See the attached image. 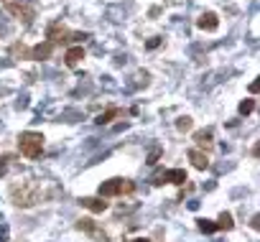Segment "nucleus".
I'll list each match as a JSON object with an SVG mask.
<instances>
[{
	"label": "nucleus",
	"mask_w": 260,
	"mask_h": 242,
	"mask_svg": "<svg viewBox=\"0 0 260 242\" xmlns=\"http://www.w3.org/2000/svg\"><path fill=\"white\" fill-rule=\"evenodd\" d=\"M10 199H13L16 206L28 209V206H33V204H39L41 189H39L36 181H20V184H16L13 189H10Z\"/></svg>",
	"instance_id": "obj_1"
},
{
	"label": "nucleus",
	"mask_w": 260,
	"mask_h": 242,
	"mask_svg": "<svg viewBox=\"0 0 260 242\" xmlns=\"http://www.w3.org/2000/svg\"><path fill=\"white\" fill-rule=\"evenodd\" d=\"M18 150H20V156H26V158H39L41 156V150H43V135L41 133H33V130H26V133H20L18 135Z\"/></svg>",
	"instance_id": "obj_2"
},
{
	"label": "nucleus",
	"mask_w": 260,
	"mask_h": 242,
	"mask_svg": "<svg viewBox=\"0 0 260 242\" xmlns=\"http://www.w3.org/2000/svg\"><path fill=\"white\" fill-rule=\"evenodd\" d=\"M5 10H8L10 16H16L23 26H31L33 18H36V8H33L31 3H23V0H8Z\"/></svg>",
	"instance_id": "obj_3"
},
{
	"label": "nucleus",
	"mask_w": 260,
	"mask_h": 242,
	"mask_svg": "<svg viewBox=\"0 0 260 242\" xmlns=\"http://www.w3.org/2000/svg\"><path fill=\"white\" fill-rule=\"evenodd\" d=\"M84 38H87V34H74V31H69L61 23H51L46 31V41H51L54 46L56 43H66V41H84Z\"/></svg>",
	"instance_id": "obj_4"
},
{
	"label": "nucleus",
	"mask_w": 260,
	"mask_h": 242,
	"mask_svg": "<svg viewBox=\"0 0 260 242\" xmlns=\"http://www.w3.org/2000/svg\"><path fill=\"white\" fill-rule=\"evenodd\" d=\"M135 184L128 179H110L100 186V196H122V194H133Z\"/></svg>",
	"instance_id": "obj_5"
},
{
	"label": "nucleus",
	"mask_w": 260,
	"mask_h": 242,
	"mask_svg": "<svg viewBox=\"0 0 260 242\" xmlns=\"http://www.w3.org/2000/svg\"><path fill=\"white\" fill-rule=\"evenodd\" d=\"M176 184V186H181L186 181V171L184 168H171V171H163V173H156L153 176V184Z\"/></svg>",
	"instance_id": "obj_6"
},
{
	"label": "nucleus",
	"mask_w": 260,
	"mask_h": 242,
	"mask_svg": "<svg viewBox=\"0 0 260 242\" xmlns=\"http://www.w3.org/2000/svg\"><path fill=\"white\" fill-rule=\"evenodd\" d=\"M194 143H197L199 150L209 153V150L214 148V135H212V130H209V128H207V130H197V133H194Z\"/></svg>",
	"instance_id": "obj_7"
},
{
	"label": "nucleus",
	"mask_w": 260,
	"mask_h": 242,
	"mask_svg": "<svg viewBox=\"0 0 260 242\" xmlns=\"http://www.w3.org/2000/svg\"><path fill=\"white\" fill-rule=\"evenodd\" d=\"M54 43L51 41H43V43H39V46H33L28 54H31V59H36V61H43V59H49L51 54H54Z\"/></svg>",
	"instance_id": "obj_8"
},
{
	"label": "nucleus",
	"mask_w": 260,
	"mask_h": 242,
	"mask_svg": "<svg viewBox=\"0 0 260 242\" xmlns=\"http://www.w3.org/2000/svg\"><path fill=\"white\" fill-rule=\"evenodd\" d=\"M197 26L201 28V31H217L220 28V18H217V13H201L199 18H197Z\"/></svg>",
	"instance_id": "obj_9"
},
{
	"label": "nucleus",
	"mask_w": 260,
	"mask_h": 242,
	"mask_svg": "<svg viewBox=\"0 0 260 242\" xmlns=\"http://www.w3.org/2000/svg\"><path fill=\"white\" fill-rule=\"evenodd\" d=\"M186 156H189L191 163H194V168H199V171H204V168L209 166V156H207L204 150H199V148H191Z\"/></svg>",
	"instance_id": "obj_10"
},
{
	"label": "nucleus",
	"mask_w": 260,
	"mask_h": 242,
	"mask_svg": "<svg viewBox=\"0 0 260 242\" xmlns=\"http://www.w3.org/2000/svg\"><path fill=\"white\" fill-rule=\"evenodd\" d=\"M79 204H82L84 209H89V212H95V214H102L105 209H107V202L95 199V196H82V199H79Z\"/></svg>",
	"instance_id": "obj_11"
},
{
	"label": "nucleus",
	"mask_w": 260,
	"mask_h": 242,
	"mask_svg": "<svg viewBox=\"0 0 260 242\" xmlns=\"http://www.w3.org/2000/svg\"><path fill=\"white\" fill-rule=\"evenodd\" d=\"M82 59H84V49L82 46H72V49H66V54H64V64H66V67H72V69Z\"/></svg>",
	"instance_id": "obj_12"
},
{
	"label": "nucleus",
	"mask_w": 260,
	"mask_h": 242,
	"mask_svg": "<svg viewBox=\"0 0 260 242\" xmlns=\"http://www.w3.org/2000/svg\"><path fill=\"white\" fill-rule=\"evenodd\" d=\"M115 117H120V110H118V107H107L105 112H102V115H100V117L95 120V123H97V125H110Z\"/></svg>",
	"instance_id": "obj_13"
},
{
	"label": "nucleus",
	"mask_w": 260,
	"mask_h": 242,
	"mask_svg": "<svg viewBox=\"0 0 260 242\" xmlns=\"http://www.w3.org/2000/svg\"><path fill=\"white\" fill-rule=\"evenodd\" d=\"M232 227H235L232 214H230V212H222V214H220V219H217V229H224V232H230Z\"/></svg>",
	"instance_id": "obj_14"
},
{
	"label": "nucleus",
	"mask_w": 260,
	"mask_h": 242,
	"mask_svg": "<svg viewBox=\"0 0 260 242\" xmlns=\"http://www.w3.org/2000/svg\"><path fill=\"white\" fill-rule=\"evenodd\" d=\"M79 229H84V232H89V235H102L100 229L92 224V219H79ZM105 237V235H102Z\"/></svg>",
	"instance_id": "obj_15"
},
{
	"label": "nucleus",
	"mask_w": 260,
	"mask_h": 242,
	"mask_svg": "<svg viewBox=\"0 0 260 242\" xmlns=\"http://www.w3.org/2000/svg\"><path fill=\"white\" fill-rule=\"evenodd\" d=\"M191 125H194V120H191L189 115H184V117H179V120H176V130H181V133L191 130Z\"/></svg>",
	"instance_id": "obj_16"
},
{
	"label": "nucleus",
	"mask_w": 260,
	"mask_h": 242,
	"mask_svg": "<svg viewBox=\"0 0 260 242\" xmlns=\"http://www.w3.org/2000/svg\"><path fill=\"white\" fill-rule=\"evenodd\" d=\"M199 229L204 235H212V232H217V222H209V219H199Z\"/></svg>",
	"instance_id": "obj_17"
},
{
	"label": "nucleus",
	"mask_w": 260,
	"mask_h": 242,
	"mask_svg": "<svg viewBox=\"0 0 260 242\" xmlns=\"http://www.w3.org/2000/svg\"><path fill=\"white\" fill-rule=\"evenodd\" d=\"M253 110H255V100H242L240 107H237V112H240V115H250Z\"/></svg>",
	"instance_id": "obj_18"
},
{
	"label": "nucleus",
	"mask_w": 260,
	"mask_h": 242,
	"mask_svg": "<svg viewBox=\"0 0 260 242\" xmlns=\"http://www.w3.org/2000/svg\"><path fill=\"white\" fill-rule=\"evenodd\" d=\"M158 156H161V148H153V150H151V156H148V163H151V166L158 161Z\"/></svg>",
	"instance_id": "obj_19"
},
{
	"label": "nucleus",
	"mask_w": 260,
	"mask_h": 242,
	"mask_svg": "<svg viewBox=\"0 0 260 242\" xmlns=\"http://www.w3.org/2000/svg\"><path fill=\"white\" fill-rule=\"evenodd\" d=\"M145 46H148V49H158V46H161V38L153 36V38H148V43H145Z\"/></svg>",
	"instance_id": "obj_20"
},
{
	"label": "nucleus",
	"mask_w": 260,
	"mask_h": 242,
	"mask_svg": "<svg viewBox=\"0 0 260 242\" xmlns=\"http://www.w3.org/2000/svg\"><path fill=\"white\" fill-rule=\"evenodd\" d=\"M5 161H8V158H3V163H0V176H3V173L8 171V163H5Z\"/></svg>",
	"instance_id": "obj_21"
},
{
	"label": "nucleus",
	"mask_w": 260,
	"mask_h": 242,
	"mask_svg": "<svg viewBox=\"0 0 260 242\" xmlns=\"http://www.w3.org/2000/svg\"><path fill=\"white\" fill-rule=\"evenodd\" d=\"M130 242H151L148 237H135V240H130Z\"/></svg>",
	"instance_id": "obj_22"
}]
</instances>
